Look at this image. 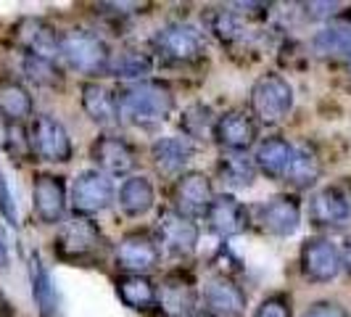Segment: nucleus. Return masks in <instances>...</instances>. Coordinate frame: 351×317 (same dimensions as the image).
<instances>
[{
  "instance_id": "nucleus-1",
  "label": "nucleus",
  "mask_w": 351,
  "mask_h": 317,
  "mask_svg": "<svg viewBox=\"0 0 351 317\" xmlns=\"http://www.w3.org/2000/svg\"><path fill=\"white\" fill-rule=\"evenodd\" d=\"M117 104H119V122L130 127L151 130L164 124L177 108V95L164 80H141L127 82L117 88Z\"/></svg>"
},
{
  "instance_id": "nucleus-2",
  "label": "nucleus",
  "mask_w": 351,
  "mask_h": 317,
  "mask_svg": "<svg viewBox=\"0 0 351 317\" xmlns=\"http://www.w3.org/2000/svg\"><path fill=\"white\" fill-rule=\"evenodd\" d=\"M108 251L101 225L93 217H71L64 220L53 238V254L66 264H90Z\"/></svg>"
},
{
  "instance_id": "nucleus-3",
  "label": "nucleus",
  "mask_w": 351,
  "mask_h": 317,
  "mask_svg": "<svg viewBox=\"0 0 351 317\" xmlns=\"http://www.w3.org/2000/svg\"><path fill=\"white\" fill-rule=\"evenodd\" d=\"M111 45L106 37L88 27H69L61 32V61L82 77H106L111 61Z\"/></svg>"
},
{
  "instance_id": "nucleus-4",
  "label": "nucleus",
  "mask_w": 351,
  "mask_h": 317,
  "mask_svg": "<svg viewBox=\"0 0 351 317\" xmlns=\"http://www.w3.org/2000/svg\"><path fill=\"white\" fill-rule=\"evenodd\" d=\"M151 53L167 67H193L206 56V37L188 21H169L154 32Z\"/></svg>"
},
{
  "instance_id": "nucleus-5",
  "label": "nucleus",
  "mask_w": 351,
  "mask_h": 317,
  "mask_svg": "<svg viewBox=\"0 0 351 317\" xmlns=\"http://www.w3.org/2000/svg\"><path fill=\"white\" fill-rule=\"evenodd\" d=\"M293 104H296L293 85L280 71H267L262 77H256V82L251 85L248 111L256 119V124L275 127V124L285 122L293 111Z\"/></svg>"
},
{
  "instance_id": "nucleus-6",
  "label": "nucleus",
  "mask_w": 351,
  "mask_h": 317,
  "mask_svg": "<svg viewBox=\"0 0 351 317\" xmlns=\"http://www.w3.org/2000/svg\"><path fill=\"white\" fill-rule=\"evenodd\" d=\"M161 244L154 230H130L114 246V264L122 275H148L161 264Z\"/></svg>"
},
{
  "instance_id": "nucleus-7",
  "label": "nucleus",
  "mask_w": 351,
  "mask_h": 317,
  "mask_svg": "<svg viewBox=\"0 0 351 317\" xmlns=\"http://www.w3.org/2000/svg\"><path fill=\"white\" fill-rule=\"evenodd\" d=\"M156 312L164 317H195L201 312V291L188 270H169L156 283Z\"/></svg>"
},
{
  "instance_id": "nucleus-8",
  "label": "nucleus",
  "mask_w": 351,
  "mask_h": 317,
  "mask_svg": "<svg viewBox=\"0 0 351 317\" xmlns=\"http://www.w3.org/2000/svg\"><path fill=\"white\" fill-rule=\"evenodd\" d=\"M29 145L32 158L45 164H69L74 156V143L69 130L51 114H35L29 122Z\"/></svg>"
},
{
  "instance_id": "nucleus-9",
  "label": "nucleus",
  "mask_w": 351,
  "mask_h": 317,
  "mask_svg": "<svg viewBox=\"0 0 351 317\" xmlns=\"http://www.w3.org/2000/svg\"><path fill=\"white\" fill-rule=\"evenodd\" d=\"M299 270L304 281L317 283V285L333 283L343 272L341 246L328 235L306 238L299 248Z\"/></svg>"
},
{
  "instance_id": "nucleus-10",
  "label": "nucleus",
  "mask_w": 351,
  "mask_h": 317,
  "mask_svg": "<svg viewBox=\"0 0 351 317\" xmlns=\"http://www.w3.org/2000/svg\"><path fill=\"white\" fill-rule=\"evenodd\" d=\"M117 201L114 180L101 169H85L74 177L69 188V207L74 217H95Z\"/></svg>"
},
{
  "instance_id": "nucleus-11",
  "label": "nucleus",
  "mask_w": 351,
  "mask_h": 317,
  "mask_svg": "<svg viewBox=\"0 0 351 317\" xmlns=\"http://www.w3.org/2000/svg\"><path fill=\"white\" fill-rule=\"evenodd\" d=\"M301 198L296 193H278L251 209V222L272 238H288L301 228Z\"/></svg>"
},
{
  "instance_id": "nucleus-12",
  "label": "nucleus",
  "mask_w": 351,
  "mask_h": 317,
  "mask_svg": "<svg viewBox=\"0 0 351 317\" xmlns=\"http://www.w3.org/2000/svg\"><path fill=\"white\" fill-rule=\"evenodd\" d=\"M90 158L95 164V169H101L108 177H124L132 175L138 167V148L135 143L127 141L119 132L106 130L95 141L90 143Z\"/></svg>"
},
{
  "instance_id": "nucleus-13",
  "label": "nucleus",
  "mask_w": 351,
  "mask_h": 317,
  "mask_svg": "<svg viewBox=\"0 0 351 317\" xmlns=\"http://www.w3.org/2000/svg\"><path fill=\"white\" fill-rule=\"evenodd\" d=\"M154 233H156L158 244H161V251H167L175 259H191L198 251V244H201L198 222L191 220V217L177 214L172 207L158 214V222Z\"/></svg>"
},
{
  "instance_id": "nucleus-14",
  "label": "nucleus",
  "mask_w": 351,
  "mask_h": 317,
  "mask_svg": "<svg viewBox=\"0 0 351 317\" xmlns=\"http://www.w3.org/2000/svg\"><path fill=\"white\" fill-rule=\"evenodd\" d=\"M69 209L66 177L56 172H37L32 177V211L43 225H61Z\"/></svg>"
},
{
  "instance_id": "nucleus-15",
  "label": "nucleus",
  "mask_w": 351,
  "mask_h": 317,
  "mask_svg": "<svg viewBox=\"0 0 351 317\" xmlns=\"http://www.w3.org/2000/svg\"><path fill=\"white\" fill-rule=\"evenodd\" d=\"M214 185H211V177L206 172H198V169H188L180 177H175L172 183V209L182 217H191V220H201L206 217L211 201H214Z\"/></svg>"
},
{
  "instance_id": "nucleus-16",
  "label": "nucleus",
  "mask_w": 351,
  "mask_h": 317,
  "mask_svg": "<svg viewBox=\"0 0 351 317\" xmlns=\"http://www.w3.org/2000/svg\"><path fill=\"white\" fill-rule=\"evenodd\" d=\"M211 141L222 151H251L259 143V124L246 108H228L217 114Z\"/></svg>"
},
{
  "instance_id": "nucleus-17",
  "label": "nucleus",
  "mask_w": 351,
  "mask_h": 317,
  "mask_svg": "<svg viewBox=\"0 0 351 317\" xmlns=\"http://www.w3.org/2000/svg\"><path fill=\"white\" fill-rule=\"evenodd\" d=\"M246 307V291L228 272L209 278L206 285L201 288V312L206 317H243Z\"/></svg>"
},
{
  "instance_id": "nucleus-18",
  "label": "nucleus",
  "mask_w": 351,
  "mask_h": 317,
  "mask_svg": "<svg viewBox=\"0 0 351 317\" xmlns=\"http://www.w3.org/2000/svg\"><path fill=\"white\" fill-rule=\"evenodd\" d=\"M351 222V193L343 185H322L309 198V225L317 230H338Z\"/></svg>"
},
{
  "instance_id": "nucleus-19",
  "label": "nucleus",
  "mask_w": 351,
  "mask_h": 317,
  "mask_svg": "<svg viewBox=\"0 0 351 317\" xmlns=\"http://www.w3.org/2000/svg\"><path fill=\"white\" fill-rule=\"evenodd\" d=\"M14 40L24 56H37V58L56 61V64L61 58V32L45 19H19L16 27H14Z\"/></svg>"
},
{
  "instance_id": "nucleus-20",
  "label": "nucleus",
  "mask_w": 351,
  "mask_h": 317,
  "mask_svg": "<svg viewBox=\"0 0 351 317\" xmlns=\"http://www.w3.org/2000/svg\"><path fill=\"white\" fill-rule=\"evenodd\" d=\"M206 225L214 235H219L222 241L243 235L251 228V209L232 193H217L206 211Z\"/></svg>"
},
{
  "instance_id": "nucleus-21",
  "label": "nucleus",
  "mask_w": 351,
  "mask_h": 317,
  "mask_svg": "<svg viewBox=\"0 0 351 317\" xmlns=\"http://www.w3.org/2000/svg\"><path fill=\"white\" fill-rule=\"evenodd\" d=\"M206 30L211 32V37L230 51L238 48H248L254 43L256 32L251 30V21L243 11H232V8H209L206 11Z\"/></svg>"
},
{
  "instance_id": "nucleus-22",
  "label": "nucleus",
  "mask_w": 351,
  "mask_h": 317,
  "mask_svg": "<svg viewBox=\"0 0 351 317\" xmlns=\"http://www.w3.org/2000/svg\"><path fill=\"white\" fill-rule=\"evenodd\" d=\"M151 164L156 167L158 175L164 177H180L188 172V164L198 154V145L188 141L185 135H167V138H156L151 143Z\"/></svg>"
},
{
  "instance_id": "nucleus-23",
  "label": "nucleus",
  "mask_w": 351,
  "mask_h": 317,
  "mask_svg": "<svg viewBox=\"0 0 351 317\" xmlns=\"http://www.w3.org/2000/svg\"><path fill=\"white\" fill-rule=\"evenodd\" d=\"M80 104H82V111L101 127H114L119 122L117 90L104 85V82H95V80L82 82L80 85Z\"/></svg>"
},
{
  "instance_id": "nucleus-24",
  "label": "nucleus",
  "mask_w": 351,
  "mask_h": 317,
  "mask_svg": "<svg viewBox=\"0 0 351 317\" xmlns=\"http://www.w3.org/2000/svg\"><path fill=\"white\" fill-rule=\"evenodd\" d=\"M293 143L285 141L282 135H269L254 145V164L259 169V175H264L267 180H280L285 177L291 158H293Z\"/></svg>"
},
{
  "instance_id": "nucleus-25",
  "label": "nucleus",
  "mask_w": 351,
  "mask_h": 317,
  "mask_svg": "<svg viewBox=\"0 0 351 317\" xmlns=\"http://www.w3.org/2000/svg\"><path fill=\"white\" fill-rule=\"evenodd\" d=\"M35 114L32 90L11 74H0V117L5 124H24Z\"/></svg>"
},
{
  "instance_id": "nucleus-26",
  "label": "nucleus",
  "mask_w": 351,
  "mask_h": 317,
  "mask_svg": "<svg viewBox=\"0 0 351 317\" xmlns=\"http://www.w3.org/2000/svg\"><path fill=\"white\" fill-rule=\"evenodd\" d=\"M154 69H156V58H154V53L143 51V48H119V51L111 53V61H108L106 77L119 80L122 85H127V82L148 80V74H151Z\"/></svg>"
},
{
  "instance_id": "nucleus-27",
  "label": "nucleus",
  "mask_w": 351,
  "mask_h": 317,
  "mask_svg": "<svg viewBox=\"0 0 351 317\" xmlns=\"http://www.w3.org/2000/svg\"><path fill=\"white\" fill-rule=\"evenodd\" d=\"M117 201H119V209L124 217L141 220L156 207V188L145 175H130L119 185Z\"/></svg>"
},
{
  "instance_id": "nucleus-28",
  "label": "nucleus",
  "mask_w": 351,
  "mask_h": 317,
  "mask_svg": "<svg viewBox=\"0 0 351 317\" xmlns=\"http://www.w3.org/2000/svg\"><path fill=\"white\" fill-rule=\"evenodd\" d=\"M214 172L232 191H246L259 177L254 156L246 154V151H222L217 164H214Z\"/></svg>"
},
{
  "instance_id": "nucleus-29",
  "label": "nucleus",
  "mask_w": 351,
  "mask_h": 317,
  "mask_svg": "<svg viewBox=\"0 0 351 317\" xmlns=\"http://www.w3.org/2000/svg\"><path fill=\"white\" fill-rule=\"evenodd\" d=\"M27 272H29V285H32V299L40 317H53L58 312V294L53 285V275L48 264L43 262L40 251H29L27 259Z\"/></svg>"
},
{
  "instance_id": "nucleus-30",
  "label": "nucleus",
  "mask_w": 351,
  "mask_h": 317,
  "mask_svg": "<svg viewBox=\"0 0 351 317\" xmlns=\"http://www.w3.org/2000/svg\"><path fill=\"white\" fill-rule=\"evenodd\" d=\"M322 172H325V164H322V158L315 148L312 145H296L291 167L282 177V183L291 185L293 191H309L322 180Z\"/></svg>"
},
{
  "instance_id": "nucleus-31",
  "label": "nucleus",
  "mask_w": 351,
  "mask_h": 317,
  "mask_svg": "<svg viewBox=\"0 0 351 317\" xmlns=\"http://www.w3.org/2000/svg\"><path fill=\"white\" fill-rule=\"evenodd\" d=\"M117 296L127 309L135 312H156V283L148 275H119L117 278Z\"/></svg>"
},
{
  "instance_id": "nucleus-32",
  "label": "nucleus",
  "mask_w": 351,
  "mask_h": 317,
  "mask_svg": "<svg viewBox=\"0 0 351 317\" xmlns=\"http://www.w3.org/2000/svg\"><path fill=\"white\" fill-rule=\"evenodd\" d=\"M312 53L319 58H349L351 56V21H330L319 27L312 40Z\"/></svg>"
},
{
  "instance_id": "nucleus-33",
  "label": "nucleus",
  "mask_w": 351,
  "mask_h": 317,
  "mask_svg": "<svg viewBox=\"0 0 351 317\" xmlns=\"http://www.w3.org/2000/svg\"><path fill=\"white\" fill-rule=\"evenodd\" d=\"M214 122H217V114H214V108H211L209 104H204V101L188 104L182 108V114H180V130H182V135H185L188 141H193V143L211 138Z\"/></svg>"
},
{
  "instance_id": "nucleus-34",
  "label": "nucleus",
  "mask_w": 351,
  "mask_h": 317,
  "mask_svg": "<svg viewBox=\"0 0 351 317\" xmlns=\"http://www.w3.org/2000/svg\"><path fill=\"white\" fill-rule=\"evenodd\" d=\"M21 74H24V80L35 82L37 88L48 90H58L64 85V77H66L56 61H45L37 56H21Z\"/></svg>"
},
{
  "instance_id": "nucleus-35",
  "label": "nucleus",
  "mask_w": 351,
  "mask_h": 317,
  "mask_svg": "<svg viewBox=\"0 0 351 317\" xmlns=\"http://www.w3.org/2000/svg\"><path fill=\"white\" fill-rule=\"evenodd\" d=\"M3 148L8 156L16 161L32 158V145H29V130L24 124H5V138H3Z\"/></svg>"
},
{
  "instance_id": "nucleus-36",
  "label": "nucleus",
  "mask_w": 351,
  "mask_h": 317,
  "mask_svg": "<svg viewBox=\"0 0 351 317\" xmlns=\"http://www.w3.org/2000/svg\"><path fill=\"white\" fill-rule=\"evenodd\" d=\"M254 317H293V301L288 294H272L254 309Z\"/></svg>"
},
{
  "instance_id": "nucleus-37",
  "label": "nucleus",
  "mask_w": 351,
  "mask_h": 317,
  "mask_svg": "<svg viewBox=\"0 0 351 317\" xmlns=\"http://www.w3.org/2000/svg\"><path fill=\"white\" fill-rule=\"evenodd\" d=\"M0 217H3L11 228L19 225L16 201H14V193H11V185H8V177L3 172V167H0Z\"/></svg>"
},
{
  "instance_id": "nucleus-38",
  "label": "nucleus",
  "mask_w": 351,
  "mask_h": 317,
  "mask_svg": "<svg viewBox=\"0 0 351 317\" xmlns=\"http://www.w3.org/2000/svg\"><path fill=\"white\" fill-rule=\"evenodd\" d=\"M301 317H351V315L346 312V307H341L338 301L319 299V301H315V304H309Z\"/></svg>"
},
{
  "instance_id": "nucleus-39",
  "label": "nucleus",
  "mask_w": 351,
  "mask_h": 317,
  "mask_svg": "<svg viewBox=\"0 0 351 317\" xmlns=\"http://www.w3.org/2000/svg\"><path fill=\"white\" fill-rule=\"evenodd\" d=\"M8 267V241H5V233L0 230V270Z\"/></svg>"
},
{
  "instance_id": "nucleus-40",
  "label": "nucleus",
  "mask_w": 351,
  "mask_h": 317,
  "mask_svg": "<svg viewBox=\"0 0 351 317\" xmlns=\"http://www.w3.org/2000/svg\"><path fill=\"white\" fill-rule=\"evenodd\" d=\"M346 71H349V77H351V56L346 58Z\"/></svg>"
}]
</instances>
